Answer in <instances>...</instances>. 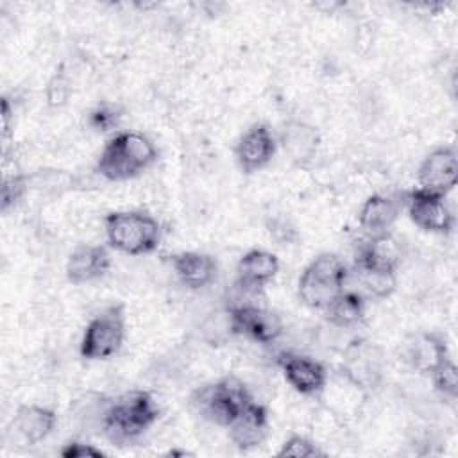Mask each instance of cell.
I'll list each match as a JSON object with an SVG mask.
<instances>
[{"instance_id": "obj_1", "label": "cell", "mask_w": 458, "mask_h": 458, "mask_svg": "<svg viewBox=\"0 0 458 458\" xmlns=\"http://www.w3.org/2000/svg\"><path fill=\"white\" fill-rule=\"evenodd\" d=\"M156 159L157 148L148 136L123 131L104 145L97 161V172L107 181H127L152 166Z\"/></svg>"}, {"instance_id": "obj_2", "label": "cell", "mask_w": 458, "mask_h": 458, "mask_svg": "<svg viewBox=\"0 0 458 458\" xmlns=\"http://www.w3.org/2000/svg\"><path fill=\"white\" fill-rule=\"evenodd\" d=\"M159 417V408L147 390H131L114 397L107 408L102 435L113 444L141 437Z\"/></svg>"}, {"instance_id": "obj_3", "label": "cell", "mask_w": 458, "mask_h": 458, "mask_svg": "<svg viewBox=\"0 0 458 458\" xmlns=\"http://www.w3.org/2000/svg\"><path fill=\"white\" fill-rule=\"evenodd\" d=\"M104 227L109 247L123 254H148L161 242V224L145 211H111Z\"/></svg>"}, {"instance_id": "obj_4", "label": "cell", "mask_w": 458, "mask_h": 458, "mask_svg": "<svg viewBox=\"0 0 458 458\" xmlns=\"http://www.w3.org/2000/svg\"><path fill=\"white\" fill-rule=\"evenodd\" d=\"M349 268L333 252H322L302 270L297 292L301 301L313 310H326L344 290Z\"/></svg>"}, {"instance_id": "obj_5", "label": "cell", "mask_w": 458, "mask_h": 458, "mask_svg": "<svg viewBox=\"0 0 458 458\" xmlns=\"http://www.w3.org/2000/svg\"><path fill=\"white\" fill-rule=\"evenodd\" d=\"M250 403L252 395L236 376H225L215 383L202 385L191 395L197 413L224 428H229Z\"/></svg>"}, {"instance_id": "obj_6", "label": "cell", "mask_w": 458, "mask_h": 458, "mask_svg": "<svg viewBox=\"0 0 458 458\" xmlns=\"http://www.w3.org/2000/svg\"><path fill=\"white\" fill-rule=\"evenodd\" d=\"M125 338L123 306L113 304L97 313L86 326L81 340V356L84 360H107L114 356Z\"/></svg>"}, {"instance_id": "obj_7", "label": "cell", "mask_w": 458, "mask_h": 458, "mask_svg": "<svg viewBox=\"0 0 458 458\" xmlns=\"http://www.w3.org/2000/svg\"><path fill=\"white\" fill-rule=\"evenodd\" d=\"M403 202L411 222L422 231L435 234H449L453 231L454 215L445 202V195L413 188L403 191Z\"/></svg>"}, {"instance_id": "obj_8", "label": "cell", "mask_w": 458, "mask_h": 458, "mask_svg": "<svg viewBox=\"0 0 458 458\" xmlns=\"http://www.w3.org/2000/svg\"><path fill=\"white\" fill-rule=\"evenodd\" d=\"M227 317L233 335H243L259 344H272L283 333V322L279 315L252 302L229 306Z\"/></svg>"}, {"instance_id": "obj_9", "label": "cell", "mask_w": 458, "mask_h": 458, "mask_svg": "<svg viewBox=\"0 0 458 458\" xmlns=\"http://www.w3.org/2000/svg\"><path fill=\"white\" fill-rule=\"evenodd\" d=\"M419 188L447 195L458 181V154L454 147H438L420 163L417 172Z\"/></svg>"}, {"instance_id": "obj_10", "label": "cell", "mask_w": 458, "mask_h": 458, "mask_svg": "<svg viewBox=\"0 0 458 458\" xmlns=\"http://www.w3.org/2000/svg\"><path fill=\"white\" fill-rule=\"evenodd\" d=\"M279 272V259L276 254L263 250V249H252L245 252L236 267V290L256 295L261 293L263 288L276 277Z\"/></svg>"}, {"instance_id": "obj_11", "label": "cell", "mask_w": 458, "mask_h": 458, "mask_svg": "<svg viewBox=\"0 0 458 458\" xmlns=\"http://www.w3.org/2000/svg\"><path fill=\"white\" fill-rule=\"evenodd\" d=\"M276 148H277V143L268 125L254 123L238 140L234 154L242 172L254 174L265 168L272 161Z\"/></svg>"}, {"instance_id": "obj_12", "label": "cell", "mask_w": 458, "mask_h": 458, "mask_svg": "<svg viewBox=\"0 0 458 458\" xmlns=\"http://www.w3.org/2000/svg\"><path fill=\"white\" fill-rule=\"evenodd\" d=\"M277 365L281 367L284 379L299 394L315 395L326 386L327 372L317 360L295 352H281L277 356Z\"/></svg>"}, {"instance_id": "obj_13", "label": "cell", "mask_w": 458, "mask_h": 458, "mask_svg": "<svg viewBox=\"0 0 458 458\" xmlns=\"http://www.w3.org/2000/svg\"><path fill=\"white\" fill-rule=\"evenodd\" d=\"M342 372L358 388H376L383 372L379 351L367 342H354L345 352Z\"/></svg>"}, {"instance_id": "obj_14", "label": "cell", "mask_w": 458, "mask_h": 458, "mask_svg": "<svg viewBox=\"0 0 458 458\" xmlns=\"http://www.w3.org/2000/svg\"><path fill=\"white\" fill-rule=\"evenodd\" d=\"M55 424L57 415L54 410L39 404H23L16 410L9 433L23 445H36L55 429Z\"/></svg>"}, {"instance_id": "obj_15", "label": "cell", "mask_w": 458, "mask_h": 458, "mask_svg": "<svg viewBox=\"0 0 458 458\" xmlns=\"http://www.w3.org/2000/svg\"><path fill=\"white\" fill-rule=\"evenodd\" d=\"M404 209L403 193L370 195L360 208L358 224L367 236H376L388 233L401 211Z\"/></svg>"}, {"instance_id": "obj_16", "label": "cell", "mask_w": 458, "mask_h": 458, "mask_svg": "<svg viewBox=\"0 0 458 458\" xmlns=\"http://www.w3.org/2000/svg\"><path fill=\"white\" fill-rule=\"evenodd\" d=\"M401 243L388 233L367 236L356 249L354 267L397 272L401 265Z\"/></svg>"}, {"instance_id": "obj_17", "label": "cell", "mask_w": 458, "mask_h": 458, "mask_svg": "<svg viewBox=\"0 0 458 458\" xmlns=\"http://www.w3.org/2000/svg\"><path fill=\"white\" fill-rule=\"evenodd\" d=\"M404 361L420 374H431L445 358H449L445 340L437 333L411 335L403 349Z\"/></svg>"}, {"instance_id": "obj_18", "label": "cell", "mask_w": 458, "mask_h": 458, "mask_svg": "<svg viewBox=\"0 0 458 458\" xmlns=\"http://www.w3.org/2000/svg\"><path fill=\"white\" fill-rule=\"evenodd\" d=\"M111 267L106 245H79L66 261V279L72 284H84L102 277Z\"/></svg>"}, {"instance_id": "obj_19", "label": "cell", "mask_w": 458, "mask_h": 458, "mask_svg": "<svg viewBox=\"0 0 458 458\" xmlns=\"http://www.w3.org/2000/svg\"><path fill=\"white\" fill-rule=\"evenodd\" d=\"M268 433V411L263 404L250 403L238 419L229 426L231 442L242 449L249 451L263 444Z\"/></svg>"}, {"instance_id": "obj_20", "label": "cell", "mask_w": 458, "mask_h": 458, "mask_svg": "<svg viewBox=\"0 0 458 458\" xmlns=\"http://www.w3.org/2000/svg\"><path fill=\"white\" fill-rule=\"evenodd\" d=\"M279 140L286 156L299 166L311 163L320 143L317 129L301 120H288L281 129Z\"/></svg>"}, {"instance_id": "obj_21", "label": "cell", "mask_w": 458, "mask_h": 458, "mask_svg": "<svg viewBox=\"0 0 458 458\" xmlns=\"http://www.w3.org/2000/svg\"><path fill=\"white\" fill-rule=\"evenodd\" d=\"M170 263L179 281L191 290H200L213 283L218 272V265L213 256L204 252H179L170 256Z\"/></svg>"}, {"instance_id": "obj_22", "label": "cell", "mask_w": 458, "mask_h": 458, "mask_svg": "<svg viewBox=\"0 0 458 458\" xmlns=\"http://www.w3.org/2000/svg\"><path fill=\"white\" fill-rule=\"evenodd\" d=\"M111 401L113 399L107 397L106 394L86 392V394L79 395L77 399H73V403L70 406L72 419L75 420V424L81 429H88V431L98 429V433H102L104 419H106Z\"/></svg>"}, {"instance_id": "obj_23", "label": "cell", "mask_w": 458, "mask_h": 458, "mask_svg": "<svg viewBox=\"0 0 458 458\" xmlns=\"http://www.w3.org/2000/svg\"><path fill=\"white\" fill-rule=\"evenodd\" d=\"M324 311L329 324L336 327L358 326L365 317V297L356 290H344Z\"/></svg>"}, {"instance_id": "obj_24", "label": "cell", "mask_w": 458, "mask_h": 458, "mask_svg": "<svg viewBox=\"0 0 458 458\" xmlns=\"http://www.w3.org/2000/svg\"><path fill=\"white\" fill-rule=\"evenodd\" d=\"M354 276L360 286V292L363 297L365 293L376 299H385L394 293L397 279L395 272H386V270H376V268H363V267H354Z\"/></svg>"}, {"instance_id": "obj_25", "label": "cell", "mask_w": 458, "mask_h": 458, "mask_svg": "<svg viewBox=\"0 0 458 458\" xmlns=\"http://www.w3.org/2000/svg\"><path fill=\"white\" fill-rule=\"evenodd\" d=\"M79 186L77 177L64 170L45 168L29 174V190H38L48 195H61L64 191L75 190Z\"/></svg>"}, {"instance_id": "obj_26", "label": "cell", "mask_w": 458, "mask_h": 458, "mask_svg": "<svg viewBox=\"0 0 458 458\" xmlns=\"http://www.w3.org/2000/svg\"><path fill=\"white\" fill-rule=\"evenodd\" d=\"M431 379H433V385L437 388V392L449 399V401H454L456 395H458V370H456V365L451 358H445L431 374Z\"/></svg>"}, {"instance_id": "obj_27", "label": "cell", "mask_w": 458, "mask_h": 458, "mask_svg": "<svg viewBox=\"0 0 458 458\" xmlns=\"http://www.w3.org/2000/svg\"><path fill=\"white\" fill-rule=\"evenodd\" d=\"M120 120H122V109L113 102H100L88 114V125L97 132H107L116 129Z\"/></svg>"}, {"instance_id": "obj_28", "label": "cell", "mask_w": 458, "mask_h": 458, "mask_svg": "<svg viewBox=\"0 0 458 458\" xmlns=\"http://www.w3.org/2000/svg\"><path fill=\"white\" fill-rule=\"evenodd\" d=\"M29 191V175L13 174L5 175L0 188V209L5 213L9 208L16 206Z\"/></svg>"}, {"instance_id": "obj_29", "label": "cell", "mask_w": 458, "mask_h": 458, "mask_svg": "<svg viewBox=\"0 0 458 458\" xmlns=\"http://www.w3.org/2000/svg\"><path fill=\"white\" fill-rule=\"evenodd\" d=\"M45 95H47L48 106H52V107H61L68 102V98L72 95V82L63 66L50 77Z\"/></svg>"}, {"instance_id": "obj_30", "label": "cell", "mask_w": 458, "mask_h": 458, "mask_svg": "<svg viewBox=\"0 0 458 458\" xmlns=\"http://www.w3.org/2000/svg\"><path fill=\"white\" fill-rule=\"evenodd\" d=\"M324 454L311 440L301 435H292L281 449L277 451V456H292V458H311V456H320Z\"/></svg>"}, {"instance_id": "obj_31", "label": "cell", "mask_w": 458, "mask_h": 458, "mask_svg": "<svg viewBox=\"0 0 458 458\" xmlns=\"http://www.w3.org/2000/svg\"><path fill=\"white\" fill-rule=\"evenodd\" d=\"M61 456H64V458H102L104 453L91 444H86L81 440H70L63 445Z\"/></svg>"}, {"instance_id": "obj_32", "label": "cell", "mask_w": 458, "mask_h": 458, "mask_svg": "<svg viewBox=\"0 0 458 458\" xmlns=\"http://www.w3.org/2000/svg\"><path fill=\"white\" fill-rule=\"evenodd\" d=\"M268 231L270 236L281 243H290L295 240V227L283 216L274 218L272 224H268Z\"/></svg>"}, {"instance_id": "obj_33", "label": "cell", "mask_w": 458, "mask_h": 458, "mask_svg": "<svg viewBox=\"0 0 458 458\" xmlns=\"http://www.w3.org/2000/svg\"><path fill=\"white\" fill-rule=\"evenodd\" d=\"M11 131V104L9 98H2V138L5 140Z\"/></svg>"}]
</instances>
